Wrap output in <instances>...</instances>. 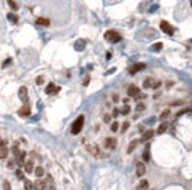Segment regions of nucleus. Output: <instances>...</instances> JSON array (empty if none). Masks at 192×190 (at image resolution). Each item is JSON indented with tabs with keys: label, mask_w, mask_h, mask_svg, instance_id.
<instances>
[{
	"label": "nucleus",
	"mask_w": 192,
	"mask_h": 190,
	"mask_svg": "<svg viewBox=\"0 0 192 190\" xmlns=\"http://www.w3.org/2000/svg\"><path fill=\"white\" fill-rule=\"evenodd\" d=\"M19 97H20L24 103L29 102V94H27V89H26V87H20V89H19Z\"/></svg>",
	"instance_id": "nucleus-4"
},
{
	"label": "nucleus",
	"mask_w": 192,
	"mask_h": 190,
	"mask_svg": "<svg viewBox=\"0 0 192 190\" xmlns=\"http://www.w3.org/2000/svg\"><path fill=\"white\" fill-rule=\"evenodd\" d=\"M145 103H138V106H136V112H143L145 110Z\"/></svg>",
	"instance_id": "nucleus-30"
},
{
	"label": "nucleus",
	"mask_w": 192,
	"mask_h": 190,
	"mask_svg": "<svg viewBox=\"0 0 192 190\" xmlns=\"http://www.w3.org/2000/svg\"><path fill=\"white\" fill-rule=\"evenodd\" d=\"M161 29H162V32L163 33H166L168 36H172L174 35V32H175V29H174V26H171L168 21H161Z\"/></svg>",
	"instance_id": "nucleus-3"
},
{
	"label": "nucleus",
	"mask_w": 192,
	"mask_h": 190,
	"mask_svg": "<svg viewBox=\"0 0 192 190\" xmlns=\"http://www.w3.org/2000/svg\"><path fill=\"white\" fill-rule=\"evenodd\" d=\"M138 190H146L148 189V182L146 180H142L139 184H138V187H136Z\"/></svg>",
	"instance_id": "nucleus-22"
},
{
	"label": "nucleus",
	"mask_w": 192,
	"mask_h": 190,
	"mask_svg": "<svg viewBox=\"0 0 192 190\" xmlns=\"http://www.w3.org/2000/svg\"><path fill=\"white\" fill-rule=\"evenodd\" d=\"M36 83H37V85H42V83H43V77H37Z\"/></svg>",
	"instance_id": "nucleus-41"
},
{
	"label": "nucleus",
	"mask_w": 192,
	"mask_h": 190,
	"mask_svg": "<svg viewBox=\"0 0 192 190\" xmlns=\"http://www.w3.org/2000/svg\"><path fill=\"white\" fill-rule=\"evenodd\" d=\"M35 174L37 176V177H42V176L45 174V170H43V167H40V166H39V167H36V169H35Z\"/></svg>",
	"instance_id": "nucleus-25"
},
{
	"label": "nucleus",
	"mask_w": 192,
	"mask_h": 190,
	"mask_svg": "<svg viewBox=\"0 0 192 190\" xmlns=\"http://www.w3.org/2000/svg\"><path fill=\"white\" fill-rule=\"evenodd\" d=\"M3 190H10V183H9L7 180L3 182Z\"/></svg>",
	"instance_id": "nucleus-34"
},
{
	"label": "nucleus",
	"mask_w": 192,
	"mask_h": 190,
	"mask_svg": "<svg viewBox=\"0 0 192 190\" xmlns=\"http://www.w3.org/2000/svg\"><path fill=\"white\" fill-rule=\"evenodd\" d=\"M118 114H119V110H118V109H115V110H113V117H116Z\"/></svg>",
	"instance_id": "nucleus-43"
},
{
	"label": "nucleus",
	"mask_w": 192,
	"mask_h": 190,
	"mask_svg": "<svg viewBox=\"0 0 192 190\" xmlns=\"http://www.w3.org/2000/svg\"><path fill=\"white\" fill-rule=\"evenodd\" d=\"M59 90H60V87L54 86L53 83H49V85H47V87H46V90H45V92H46V94H53V93H57Z\"/></svg>",
	"instance_id": "nucleus-10"
},
{
	"label": "nucleus",
	"mask_w": 192,
	"mask_h": 190,
	"mask_svg": "<svg viewBox=\"0 0 192 190\" xmlns=\"http://www.w3.org/2000/svg\"><path fill=\"white\" fill-rule=\"evenodd\" d=\"M145 67H146L145 63H136V64H133V66L129 69V73H131V74H135V73H138L140 70H143Z\"/></svg>",
	"instance_id": "nucleus-5"
},
{
	"label": "nucleus",
	"mask_w": 192,
	"mask_h": 190,
	"mask_svg": "<svg viewBox=\"0 0 192 190\" xmlns=\"http://www.w3.org/2000/svg\"><path fill=\"white\" fill-rule=\"evenodd\" d=\"M12 63V59H6L4 62H3V67H6V66H9Z\"/></svg>",
	"instance_id": "nucleus-37"
},
{
	"label": "nucleus",
	"mask_w": 192,
	"mask_h": 190,
	"mask_svg": "<svg viewBox=\"0 0 192 190\" xmlns=\"http://www.w3.org/2000/svg\"><path fill=\"white\" fill-rule=\"evenodd\" d=\"M119 100V97H118V94H113V102H118Z\"/></svg>",
	"instance_id": "nucleus-44"
},
{
	"label": "nucleus",
	"mask_w": 192,
	"mask_h": 190,
	"mask_svg": "<svg viewBox=\"0 0 192 190\" xmlns=\"http://www.w3.org/2000/svg\"><path fill=\"white\" fill-rule=\"evenodd\" d=\"M145 97H146V94H143V93H138V94H136V96H135V99H136V100H142V99H145Z\"/></svg>",
	"instance_id": "nucleus-35"
},
{
	"label": "nucleus",
	"mask_w": 192,
	"mask_h": 190,
	"mask_svg": "<svg viewBox=\"0 0 192 190\" xmlns=\"http://www.w3.org/2000/svg\"><path fill=\"white\" fill-rule=\"evenodd\" d=\"M87 150H89L92 155H95V156H98V153H99L98 147H96V146H92V144H90V146H87Z\"/></svg>",
	"instance_id": "nucleus-23"
},
{
	"label": "nucleus",
	"mask_w": 192,
	"mask_h": 190,
	"mask_svg": "<svg viewBox=\"0 0 192 190\" xmlns=\"http://www.w3.org/2000/svg\"><path fill=\"white\" fill-rule=\"evenodd\" d=\"M168 116H169V110H165V112H163V113L161 114V120H165V119H166Z\"/></svg>",
	"instance_id": "nucleus-33"
},
{
	"label": "nucleus",
	"mask_w": 192,
	"mask_h": 190,
	"mask_svg": "<svg viewBox=\"0 0 192 190\" xmlns=\"http://www.w3.org/2000/svg\"><path fill=\"white\" fill-rule=\"evenodd\" d=\"M36 24H39V26H49L50 24V20L49 19H45V17H37L36 19Z\"/></svg>",
	"instance_id": "nucleus-13"
},
{
	"label": "nucleus",
	"mask_w": 192,
	"mask_h": 190,
	"mask_svg": "<svg viewBox=\"0 0 192 190\" xmlns=\"http://www.w3.org/2000/svg\"><path fill=\"white\" fill-rule=\"evenodd\" d=\"M129 124H131L129 121H125V123H123V124H122V129H121V132H122V133H125V132L128 130V127H129Z\"/></svg>",
	"instance_id": "nucleus-31"
},
{
	"label": "nucleus",
	"mask_w": 192,
	"mask_h": 190,
	"mask_svg": "<svg viewBox=\"0 0 192 190\" xmlns=\"http://www.w3.org/2000/svg\"><path fill=\"white\" fill-rule=\"evenodd\" d=\"M83 123H85V117L79 116L76 120L73 121V124H72V129H70L72 135H79L80 130H82V127H83Z\"/></svg>",
	"instance_id": "nucleus-1"
},
{
	"label": "nucleus",
	"mask_w": 192,
	"mask_h": 190,
	"mask_svg": "<svg viewBox=\"0 0 192 190\" xmlns=\"http://www.w3.org/2000/svg\"><path fill=\"white\" fill-rule=\"evenodd\" d=\"M24 189L26 190H33V183L30 180H24Z\"/></svg>",
	"instance_id": "nucleus-26"
},
{
	"label": "nucleus",
	"mask_w": 192,
	"mask_h": 190,
	"mask_svg": "<svg viewBox=\"0 0 192 190\" xmlns=\"http://www.w3.org/2000/svg\"><path fill=\"white\" fill-rule=\"evenodd\" d=\"M110 57H112V54H110V53L108 52V53H106V59H108V60H109V59H110Z\"/></svg>",
	"instance_id": "nucleus-46"
},
{
	"label": "nucleus",
	"mask_w": 192,
	"mask_h": 190,
	"mask_svg": "<svg viewBox=\"0 0 192 190\" xmlns=\"http://www.w3.org/2000/svg\"><path fill=\"white\" fill-rule=\"evenodd\" d=\"M140 90L138 89V87L135 86V85H132V86H129V89H128V94L129 96H136L138 93H139Z\"/></svg>",
	"instance_id": "nucleus-14"
},
{
	"label": "nucleus",
	"mask_w": 192,
	"mask_h": 190,
	"mask_svg": "<svg viewBox=\"0 0 192 190\" xmlns=\"http://www.w3.org/2000/svg\"><path fill=\"white\" fill-rule=\"evenodd\" d=\"M16 176H17V179L22 180V179H23V172H22L20 169H17V170H16Z\"/></svg>",
	"instance_id": "nucleus-36"
},
{
	"label": "nucleus",
	"mask_w": 192,
	"mask_h": 190,
	"mask_svg": "<svg viewBox=\"0 0 192 190\" xmlns=\"http://www.w3.org/2000/svg\"><path fill=\"white\" fill-rule=\"evenodd\" d=\"M149 157H151V156H149V146H146V149H145V152H143V160L148 162Z\"/></svg>",
	"instance_id": "nucleus-27"
},
{
	"label": "nucleus",
	"mask_w": 192,
	"mask_h": 190,
	"mask_svg": "<svg viewBox=\"0 0 192 190\" xmlns=\"http://www.w3.org/2000/svg\"><path fill=\"white\" fill-rule=\"evenodd\" d=\"M109 120H110V117H109V116H105V121H106V123H108Z\"/></svg>",
	"instance_id": "nucleus-47"
},
{
	"label": "nucleus",
	"mask_w": 192,
	"mask_h": 190,
	"mask_svg": "<svg viewBox=\"0 0 192 190\" xmlns=\"http://www.w3.org/2000/svg\"><path fill=\"white\" fill-rule=\"evenodd\" d=\"M24 159H26V152H19L17 160H16L19 166H23V163H24Z\"/></svg>",
	"instance_id": "nucleus-15"
},
{
	"label": "nucleus",
	"mask_w": 192,
	"mask_h": 190,
	"mask_svg": "<svg viewBox=\"0 0 192 190\" xmlns=\"http://www.w3.org/2000/svg\"><path fill=\"white\" fill-rule=\"evenodd\" d=\"M138 143H139V140H136V139H135V140H132V141L129 143V146H128V150H126V152H128V153L131 155V153H132V152H133V150L136 149Z\"/></svg>",
	"instance_id": "nucleus-12"
},
{
	"label": "nucleus",
	"mask_w": 192,
	"mask_h": 190,
	"mask_svg": "<svg viewBox=\"0 0 192 190\" xmlns=\"http://www.w3.org/2000/svg\"><path fill=\"white\" fill-rule=\"evenodd\" d=\"M7 3H9V6H10L13 10H17V4H16L15 0H7Z\"/></svg>",
	"instance_id": "nucleus-28"
},
{
	"label": "nucleus",
	"mask_w": 192,
	"mask_h": 190,
	"mask_svg": "<svg viewBox=\"0 0 192 190\" xmlns=\"http://www.w3.org/2000/svg\"><path fill=\"white\" fill-rule=\"evenodd\" d=\"M13 166H15V162H13V160H10V162L7 163V167H10V169H12Z\"/></svg>",
	"instance_id": "nucleus-42"
},
{
	"label": "nucleus",
	"mask_w": 192,
	"mask_h": 190,
	"mask_svg": "<svg viewBox=\"0 0 192 190\" xmlns=\"http://www.w3.org/2000/svg\"><path fill=\"white\" fill-rule=\"evenodd\" d=\"M17 113H19V116H20V117L26 119V117H29V116H30V107H29V106L26 104L24 107L19 109V112H17Z\"/></svg>",
	"instance_id": "nucleus-6"
},
{
	"label": "nucleus",
	"mask_w": 192,
	"mask_h": 190,
	"mask_svg": "<svg viewBox=\"0 0 192 190\" xmlns=\"http://www.w3.org/2000/svg\"><path fill=\"white\" fill-rule=\"evenodd\" d=\"M0 143H1V140H0Z\"/></svg>",
	"instance_id": "nucleus-49"
},
{
	"label": "nucleus",
	"mask_w": 192,
	"mask_h": 190,
	"mask_svg": "<svg viewBox=\"0 0 192 190\" xmlns=\"http://www.w3.org/2000/svg\"><path fill=\"white\" fill-rule=\"evenodd\" d=\"M75 49H76L77 52L83 50V49H85V40H77L76 44H75Z\"/></svg>",
	"instance_id": "nucleus-18"
},
{
	"label": "nucleus",
	"mask_w": 192,
	"mask_h": 190,
	"mask_svg": "<svg viewBox=\"0 0 192 190\" xmlns=\"http://www.w3.org/2000/svg\"><path fill=\"white\" fill-rule=\"evenodd\" d=\"M105 39L108 42H110V43H118V42H121V35L119 33H116V32H113V30H108L105 33Z\"/></svg>",
	"instance_id": "nucleus-2"
},
{
	"label": "nucleus",
	"mask_w": 192,
	"mask_h": 190,
	"mask_svg": "<svg viewBox=\"0 0 192 190\" xmlns=\"http://www.w3.org/2000/svg\"><path fill=\"white\" fill-rule=\"evenodd\" d=\"M12 150H13V153H15L16 156L19 155V149H17V146H13V147H12Z\"/></svg>",
	"instance_id": "nucleus-38"
},
{
	"label": "nucleus",
	"mask_w": 192,
	"mask_h": 190,
	"mask_svg": "<svg viewBox=\"0 0 192 190\" xmlns=\"http://www.w3.org/2000/svg\"><path fill=\"white\" fill-rule=\"evenodd\" d=\"M152 85H154V79H148V80H145L143 87H152Z\"/></svg>",
	"instance_id": "nucleus-29"
},
{
	"label": "nucleus",
	"mask_w": 192,
	"mask_h": 190,
	"mask_svg": "<svg viewBox=\"0 0 192 190\" xmlns=\"http://www.w3.org/2000/svg\"><path fill=\"white\" fill-rule=\"evenodd\" d=\"M146 172V167H145V164L142 163V162H138L136 163V176L138 177H142L143 174Z\"/></svg>",
	"instance_id": "nucleus-8"
},
{
	"label": "nucleus",
	"mask_w": 192,
	"mask_h": 190,
	"mask_svg": "<svg viewBox=\"0 0 192 190\" xmlns=\"http://www.w3.org/2000/svg\"><path fill=\"white\" fill-rule=\"evenodd\" d=\"M166 129H168V123L166 121H162L159 124V127H158V135H163L166 132Z\"/></svg>",
	"instance_id": "nucleus-17"
},
{
	"label": "nucleus",
	"mask_w": 192,
	"mask_h": 190,
	"mask_svg": "<svg viewBox=\"0 0 192 190\" xmlns=\"http://www.w3.org/2000/svg\"><path fill=\"white\" fill-rule=\"evenodd\" d=\"M46 187H47V183L45 180H36L33 183V189L36 190H46Z\"/></svg>",
	"instance_id": "nucleus-9"
},
{
	"label": "nucleus",
	"mask_w": 192,
	"mask_h": 190,
	"mask_svg": "<svg viewBox=\"0 0 192 190\" xmlns=\"http://www.w3.org/2000/svg\"><path fill=\"white\" fill-rule=\"evenodd\" d=\"M105 147L106 149H115L116 147V139L115 137H108L105 139Z\"/></svg>",
	"instance_id": "nucleus-7"
},
{
	"label": "nucleus",
	"mask_w": 192,
	"mask_h": 190,
	"mask_svg": "<svg viewBox=\"0 0 192 190\" xmlns=\"http://www.w3.org/2000/svg\"><path fill=\"white\" fill-rule=\"evenodd\" d=\"M159 86H161V82H155V83L152 85V89H158Z\"/></svg>",
	"instance_id": "nucleus-39"
},
{
	"label": "nucleus",
	"mask_w": 192,
	"mask_h": 190,
	"mask_svg": "<svg viewBox=\"0 0 192 190\" xmlns=\"http://www.w3.org/2000/svg\"><path fill=\"white\" fill-rule=\"evenodd\" d=\"M110 129H112V132H116V130L119 129V123H118V121H115V123H112V126H110Z\"/></svg>",
	"instance_id": "nucleus-32"
},
{
	"label": "nucleus",
	"mask_w": 192,
	"mask_h": 190,
	"mask_svg": "<svg viewBox=\"0 0 192 190\" xmlns=\"http://www.w3.org/2000/svg\"><path fill=\"white\" fill-rule=\"evenodd\" d=\"M179 104H182V102H174L172 106H179Z\"/></svg>",
	"instance_id": "nucleus-45"
},
{
	"label": "nucleus",
	"mask_w": 192,
	"mask_h": 190,
	"mask_svg": "<svg viewBox=\"0 0 192 190\" xmlns=\"http://www.w3.org/2000/svg\"><path fill=\"white\" fill-rule=\"evenodd\" d=\"M49 190H56V189H54V187H53V186H52V187H50V189H49Z\"/></svg>",
	"instance_id": "nucleus-48"
},
{
	"label": "nucleus",
	"mask_w": 192,
	"mask_h": 190,
	"mask_svg": "<svg viewBox=\"0 0 192 190\" xmlns=\"http://www.w3.org/2000/svg\"><path fill=\"white\" fill-rule=\"evenodd\" d=\"M89 79H90L89 76H86V77H85V80H83V85H85V86H87V85H89Z\"/></svg>",
	"instance_id": "nucleus-40"
},
{
	"label": "nucleus",
	"mask_w": 192,
	"mask_h": 190,
	"mask_svg": "<svg viewBox=\"0 0 192 190\" xmlns=\"http://www.w3.org/2000/svg\"><path fill=\"white\" fill-rule=\"evenodd\" d=\"M154 136V130H146L145 133H143V136H142V141H146V140H149V139Z\"/></svg>",
	"instance_id": "nucleus-19"
},
{
	"label": "nucleus",
	"mask_w": 192,
	"mask_h": 190,
	"mask_svg": "<svg viewBox=\"0 0 192 190\" xmlns=\"http://www.w3.org/2000/svg\"><path fill=\"white\" fill-rule=\"evenodd\" d=\"M7 155H9V149L6 147L4 141H1V143H0V159H6Z\"/></svg>",
	"instance_id": "nucleus-11"
},
{
	"label": "nucleus",
	"mask_w": 192,
	"mask_h": 190,
	"mask_svg": "<svg viewBox=\"0 0 192 190\" xmlns=\"http://www.w3.org/2000/svg\"><path fill=\"white\" fill-rule=\"evenodd\" d=\"M151 50H152V52H161V50H162V43H161V42L155 43V44L151 47Z\"/></svg>",
	"instance_id": "nucleus-20"
},
{
	"label": "nucleus",
	"mask_w": 192,
	"mask_h": 190,
	"mask_svg": "<svg viewBox=\"0 0 192 190\" xmlns=\"http://www.w3.org/2000/svg\"><path fill=\"white\" fill-rule=\"evenodd\" d=\"M7 19H9L12 23H17L19 21V17L16 15H13V13H9V15H7Z\"/></svg>",
	"instance_id": "nucleus-24"
},
{
	"label": "nucleus",
	"mask_w": 192,
	"mask_h": 190,
	"mask_svg": "<svg viewBox=\"0 0 192 190\" xmlns=\"http://www.w3.org/2000/svg\"><path fill=\"white\" fill-rule=\"evenodd\" d=\"M24 170H26V173H32L35 170V166H33V162L32 160H29V162L24 163Z\"/></svg>",
	"instance_id": "nucleus-16"
},
{
	"label": "nucleus",
	"mask_w": 192,
	"mask_h": 190,
	"mask_svg": "<svg viewBox=\"0 0 192 190\" xmlns=\"http://www.w3.org/2000/svg\"><path fill=\"white\" fill-rule=\"evenodd\" d=\"M119 113H122V114H129L131 113V106H128V104H125L122 109L119 110Z\"/></svg>",
	"instance_id": "nucleus-21"
}]
</instances>
